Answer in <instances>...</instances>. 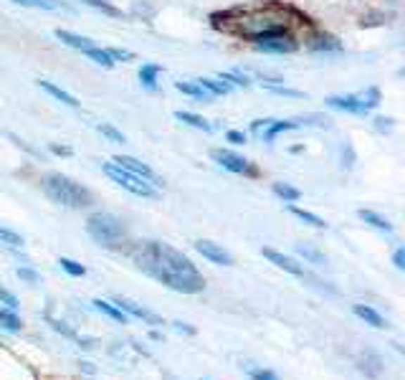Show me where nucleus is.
<instances>
[{
    "label": "nucleus",
    "mask_w": 405,
    "mask_h": 380,
    "mask_svg": "<svg viewBox=\"0 0 405 380\" xmlns=\"http://www.w3.org/2000/svg\"><path fill=\"white\" fill-rule=\"evenodd\" d=\"M132 259L147 277H152L155 281L170 286L175 291L195 294V291L205 289V279L200 277L195 264L185 253L167 246V243H158V241L139 243L132 251Z\"/></svg>",
    "instance_id": "nucleus-1"
},
{
    "label": "nucleus",
    "mask_w": 405,
    "mask_h": 380,
    "mask_svg": "<svg viewBox=\"0 0 405 380\" xmlns=\"http://www.w3.org/2000/svg\"><path fill=\"white\" fill-rule=\"evenodd\" d=\"M291 23H294V13H291L289 8L266 6V8H253V11L228 15L221 23V28L238 38L259 41V38L271 36V33L291 31Z\"/></svg>",
    "instance_id": "nucleus-2"
},
{
    "label": "nucleus",
    "mask_w": 405,
    "mask_h": 380,
    "mask_svg": "<svg viewBox=\"0 0 405 380\" xmlns=\"http://www.w3.org/2000/svg\"><path fill=\"white\" fill-rule=\"evenodd\" d=\"M41 188L44 193L58 205H66V208H86L91 205V193H89L84 185H79L71 177L61 175V172H51L41 180Z\"/></svg>",
    "instance_id": "nucleus-3"
},
{
    "label": "nucleus",
    "mask_w": 405,
    "mask_h": 380,
    "mask_svg": "<svg viewBox=\"0 0 405 380\" xmlns=\"http://www.w3.org/2000/svg\"><path fill=\"white\" fill-rule=\"evenodd\" d=\"M86 231L89 236L101 243V246H120L122 241H124V226L117 215L112 213H94L86 218Z\"/></svg>",
    "instance_id": "nucleus-4"
},
{
    "label": "nucleus",
    "mask_w": 405,
    "mask_h": 380,
    "mask_svg": "<svg viewBox=\"0 0 405 380\" xmlns=\"http://www.w3.org/2000/svg\"><path fill=\"white\" fill-rule=\"evenodd\" d=\"M104 172H107V175L112 177L117 185H122L124 190H129L132 196H139V198H155V196H158V188H155V185H150L147 180H142V177L132 175V172L122 170L120 165L107 163V165H104Z\"/></svg>",
    "instance_id": "nucleus-5"
},
{
    "label": "nucleus",
    "mask_w": 405,
    "mask_h": 380,
    "mask_svg": "<svg viewBox=\"0 0 405 380\" xmlns=\"http://www.w3.org/2000/svg\"><path fill=\"white\" fill-rule=\"evenodd\" d=\"M253 46L259 51H264V53H294L299 49V41L291 31H281L253 41Z\"/></svg>",
    "instance_id": "nucleus-6"
},
{
    "label": "nucleus",
    "mask_w": 405,
    "mask_h": 380,
    "mask_svg": "<svg viewBox=\"0 0 405 380\" xmlns=\"http://www.w3.org/2000/svg\"><path fill=\"white\" fill-rule=\"evenodd\" d=\"M210 158L221 165V167L236 172V175H256V167H253L246 158H240V155H236V152H231V150H213L210 152Z\"/></svg>",
    "instance_id": "nucleus-7"
},
{
    "label": "nucleus",
    "mask_w": 405,
    "mask_h": 380,
    "mask_svg": "<svg viewBox=\"0 0 405 380\" xmlns=\"http://www.w3.org/2000/svg\"><path fill=\"white\" fill-rule=\"evenodd\" d=\"M114 165H120L122 170H127V172H132V175H137V177H142V180H147L150 185H155V188H160V177L155 175V170H152L150 165H145L142 160H137V158H129V155H117V158L112 160Z\"/></svg>",
    "instance_id": "nucleus-8"
},
{
    "label": "nucleus",
    "mask_w": 405,
    "mask_h": 380,
    "mask_svg": "<svg viewBox=\"0 0 405 380\" xmlns=\"http://www.w3.org/2000/svg\"><path fill=\"white\" fill-rule=\"evenodd\" d=\"M327 107L332 109H342V112H349V114H367L370 109L365 107L360 94H342V96H329L327 99Z\"/></svg>",
    "instance_id": "nucleus-9"
},
{
    "label": "nucleus",
    "mask_w": 405,
    "mask_h": 380,
    "mask_svg": "<svg viewBox=\"0 0 405 380\" xmlns=\"http://www.w3.org/2000/svg\"><path fill=\"white\" fill-rule=\"evenodd\" d=\"M195 251L202 253L208 261H213V264H221V266H231L233 264V259H231V253L223 251L218 243H213V241H198L195 243Z\"/></svg>",
    "instance_id": "nucleus-10"
},
{
    "label": "nucleus",
    "mask_w": 405,
    "mask_h": 380,
    "mask_svg": "<svg viewBox=\"0 0 405 380\" xmlns=\"http://www.w3.org/2000/svg\"><path fill=\"white\" fill-rule=\"evenodd\" d=\"M264 256L271 261L274 266H278V269H284V272L294 274V277H304V266L297 264L294 259H289V256H284V253L274 251V248H264Z\"/></svg>",
    "instance_id": "nucleus-11"
},
{
    "label": "nucleus",
    "mask_w": 405,
    "mask_h": 380,
    "mask_svg": "<svg viewBox=\"0 0 405 380\" xmlns=\"http://www.w3.org/2000/svg\"><path fill=\"white\" fill-rule=\"evenodd\" d=\"M114 304L120 307L122 312H129L132 317H137V319H145V322H150V324H160V319L152 312H147V310H142L139 304H134V302H129V299H124V297H117L114 299Z\"/></svg>",
    "instance_id": "nucleus-12"
},
{
    "label": "nucleus",
    "mask_w": 405,
    "mask_h": 380,
    "mask_svg": "<svg viewBox=\"0 0 405 380\" xmlns=\"http://www.w3.org/2000/svg\"><path fill=\"white\" fill-rule=\"evenodd\" d=\"M38 87L44 89V91H49L53 99H58L61 104H66V107H79V101H76V96H71L66 89H61V87H56V84H51V82H46V79H41L38 82Z\"/></svg>",
    "instance_id": "nucleus-13"
},
{
    "label": "nucleus",
    "mask_w": 405,
    "mask_h": 380,
    "mask_svg": "<svg viewBox=\"0 0 405 380\" xmlns=\"http://www.w3.org/2000/svg\"><path fill=\"white\" fill-rule=\"evenodd\" d=\"M307 46H309L311 51H340L342 49L340 41H337L335 36H329V33H314Z\"/></svg>",
    "instance_id": "nucleus-14"
},
{
    "label": "nucleus",
    "mask_w": 405,
    "mask_h": 380,
    "mask_svg": "<svg viewBox=\"0 0 405 380\" xmlns=\"http://www.w3.org/2000/svg\"><path fill=\"white\" fill-rule=\"evenodd\" d=\"M56 38L61 41V44L71 46V49H79V51H86L91 49V38H84V36H76V33L71 31H63V28H56Z\"/></svg>",
    "instance_id": "nucleus-15"
},
{
    "label": "nucleus",
    "mask_w": 405,
    "mask_h": 380,
    "mask_svg": "<svg viewBox=\"0 0 405 380\" xmlns=\"http://www.w3.org/2000/svg\"><path fill=\"white\" fill-rule=\"evenodd\" d=\"M297 127H302V125H299V120H284V122L271 120V125L266 127L261 137H264V142H274V139H276V134L286 132V129H297Z\"/></svg>",
    "instance_id": "nucleus-16"
},
{
    "label": "nucleus",
    "mask_w": 405,
    "mask_h": 380,
    "mask_svg": "<svg viewBox=\"0 0 405 380\" xmlns=\"http://www.w3.org/2000/svg\"><path fill=\"white\" fill-rule=\"evenodd\" d=\"M198 84H200L205 91H208L210 96H226L228 91H231V87H228L226 82H221L218 76L215 79H208V76H202V79H198Z\"/></svg>",
    "instance_id": "nucleus-17"
},
{
    "label": "nucleus",
    "mask_w": 405,
    "mask_h": 380,
    "mask_svg": "<svg viewBox=\"0 0 405 380\" xmlns=\"http://www.w3.org/2000/svg\"><path fill=\"white\" fill-rule=\"evenodd\" d=\"M175 120L185 122V125L195 127V129H202V132H213V125L208 120H202L200 114H193V112H175Z\"/></svg>",
    "instance_id": "nucleus-18"
},
{
    "label": "nucleus",
    "mask_w": 405,
    "mask_h": 380,
    "mask_svg": "<svg viewBox=\"0 0 405 380\" xmlns=\"http://www.w3.org/2000/svg\"><path fill=\"white\" fill-rule=\"evenodd\" d=\"M354 315L360 317V319H365L367 324H373V327L382 329L385 327V319L378 315V312L373 310V307H365V304H354Z\"/></svg>",
    "instance_id": "nucleus-19"
},
{
    "label": "nucleus",
    "mask_w": 405,
    "mask_h": 380,
    "mask_svg": "<svg viewBox=\"0 0 405 380\" xmlns=\"http://www.w3.org/2000/svg\"><path fill=\"white\" fill-rule=\"evenodd\" d=\"M357 215H360L365 223H370L373 228H378V231H385V234H390V231H392L390 221H387V218H382V215H378L375 210H365V208H362V210H357Z\"/></svg>",
    "instance_id": "nucleus-20"
},
{
    "label": "nucleus",
    "mask_w": 405,
    "mask_h": 380,
    "mask_svg": "<svg viewBox=\"0 0 405 380\" xmlns=\"http://www.w3.org/2000/svg\"><path fill=\"white\" fill-rule=\"evenodd\" d=\"M158 74H160V66H155V63H145L142 69H139V84L145 89H158Z\"/></svg>",
    "instance_id": "nucleus-21"
},
{
    "label": "nucleus",
    "mask_w": 405,
    "mask_h": 380,
    "mask_svg": "<svg viewBox=\"0 0 405 380\" xmlns=\"http://www.w3.org/2000/svg\"><path fill=\"white\" fill-rule=\"evenodd\" d=\"M175 89H177V91H183V94H188V96H195V99H205V101L213 99V96H210L198 82L195 84H193V82H177Z\"/></svg>",
    "instance_id": "nucleus-22"
},
{
    "label": "nucleus",
    "mask_w": 405,
    "mask_h": 380,
    "mask_svg": "<svg viewBox=\"0 0 405 380\" xmlns=\"http://www.w3.org/2000/svg\"><path fill=\"white\" fill-rule=\"evenodd\" d=\"M94 307H96L99 312H104L107 317H112L114 322H122V324L127 322V315H124V312H122L120 307H114V304L104 302V299H94Z\"/></svg>",
    "instance_id": "nucleus-23"
},
{
    "label": "nucleus",
    "mask_w": 405,
    "mask_h": 380,
    "mask_svg": "<svg viewBox=\"0 0 405 380\" xmlns=\"http://www.w3.org/2000/svg\"><path fill=\"white\" fill-rule=\"evenodd\" d=\"M82 53H86L91 61L99 63V66H104V69H112V66H114V61H112V56L107 53V49H96V46H91V49L82 51Z\"/></svg>",
    "instance_id": "nucleus-24"
},
{
    "label": "nucleus",
    "mask_w": 405,
    "mask_h": 380,
    "mask_svg": "<svg viewBox=\"0 0 405 380\" xmlns=\"http://www.w3.org/2000/svg\"><path fill=\"white\" fill-rule=\"evenodd\" d=\"M218 79L221 82H226L228 87H251V82H248V76L246 74H240V71H221L218 74Z\"/></svg>",
    "instance_id": "nucleus-25"
},
{
    "label": "nucleus",
    "mask_w": 405,
    "mask_h": 380,
    "mask_svg": "<svg viewBox=\"0 0 405 380\" xmlns=\"http://www.w3.org/2000/svg\"><path fill=\"white\" fill-rule=\"evenodd\" d=\"M291 213L297 215L299 221H304V223H309V226H314V228H324L327 223L319 218V215H314V213H309V210H302V208H297V205H291Z\"/></svg>",
    "instance_id": "nucleus-26"
},
{
    "label": "nucleus",
    "mask_w": 405,
    "mask_h": 380,
    "mask_svg": "<svg viewBox=\"0 0 405 380\" xmlns=\"http://www.w3.org/2000/svg\"><path fill=\"white\" fill-rule=\"evenodd\" d=\"M15 6H25V8H41V11H56L58 0H11Z\"/></svg>",
    "instance_id": "nucleus-27"
},
{
    "label": "nucleus",
    "mask_w": 405,
    "mask_h": 380,
    "mask_svg": "<svg viewBox=\"0 0 405 380\" xmlns=\"http://www.w3.org/2000/svg\"><path fill=\"white\" fill-rule=\"evenodd\" d=\"M89 8H94V11H101V13H107V15H112V18H120L122 15V11L120 8H114V6H109L107 0H84Z\"/></svg>",
    "instance_id": "nucleus-28"
},
{
    "label": "nucleus",
    "mask_w": 405,
    "mask_h": 380,
    "mask_svg": "<svg viewBox=\"0 0 405 380\" xmlns=\"http://www.w3.org/2000/svg\"><path fill=\"white\" fill-rule=\"evenodd\" d=\"M274 193H276L278 198H284V201H299V198H302V193H299L297 188H291V185L286 183H274Z\"/></svg>",
    "instance_id": "nucleus-29"
},
{
    "label": "nucleus",
    "mask_w": 405,
    "mask_h": 380,
    "mask_svg": "<svg viewBox=\"0 0 405 380\" xmlns=\"http://www.w3.org/2000/svg\"><path fill=\"white\" fill-rule=\"evenodd\" d=\"M0 243H6V246L11 248H18L23 246V236H18L15 231H11V228H0Z\"/></svg>",
    "instance_id": "nucleus-30"
},
{
    "label": "nucleus",
    "mask_w": 405,
    "mask_h": 380,
    "mask_svg": "<svg viewBox=\"0 0 405 380\" xmlns=\"http://www.w3.org/2000/svg\"><path fill=\"white\" fill-rule=\"evenodd\" d=\"M0 324L6 329H11V332H15V329H20V319L13 312L8 310H0Z\"/></svg>",
    "instance_id": "nucleus-31"
},
{
    "label": "nucleus",
    "mask_w": 405,
    "mask_h": 380,
    "mask_svg": "<svg viewBox=\"0 0 405 380\" xmlns=\"http://www.w3.org/2000/svg\"><path fill=\"white\" fill-rule=\"evenodd\" d=\"M362 101H365V107L367 109H375L380 104V89H375V87H370V89H365L362 91Z\"/></svg>",
    "instance_id": "nucleus-32"
},
{
    "label": "nucleus",
    "mask_w": 405,
    "mask_h": 380,
    "mask_svg": "<svg viewBox=\"0 0 405 380\" xmlns=\"http://www.w3.org/2000/svg\"><path fill=\"white\" fill-rule=\"evenodd\" d=\"M297 251L302 253V256H304L307 261H311V264H316V266L324 264V256H322L319 251H314V248H309V246H297Z\"/></svg>",
    "instance_id": "nucleus-33"
},
{
    "label": "nucleus",
    "mask_w": 405,
    "mask_h": 380,
    "mask_svg": "<svg viewBox=\"0 0 405 380\" xmlns=\"http://www.w3.org/2000/svg\"><path fill=\"white\" fill-rule=\"evenodd\" d=\"M58 264H61L63 272H69L71 277H84V274H86V269H84L82 264H76V261H71V259H61Z\"/></svg>",
    "instance_id": "nucleus-34"
},
{
    "label": "nucleus",
    "mask_w": 405,
    "mask_h": 380,
    "mask_svg": "<svg viewBox=\"0 0 405 380\" xmlns=\"http://www.w3.org/2000/svg\"><path fill=\"white\" fill-rule=\"evenodd\" d=\"M96 129H99V132L104 134V137L112 139V142H124V134H122L120 129H114L112 125H99Z\"/></svg>",
    "instance_id": "nucleus-35"
},
{
    "label": "nucleus",
    "mask_w": 405,
    "mask_h": 380,
    "mask_svg": "<svg viewBox=\"0 0 405 380\" xmlns=\"http://www.w3.org/2000/svg\"><path fill=\"white\" fill-rule=\"evenodd\" d=\"M107 53L112 56L114 63H117V61H132V58H134L132 51H124V49H107Z\"/></svg>",
    "instance_id": "nucleus-36"
},
{
    "label": "nucleus",
    "mask_w": 405,
    "mask_h": 380,
    "mask_svg": "<svg viewBox=\"0 0 405 380\" xmlns=\"http://www.w3.org/2000/svg\"><path fill=\"white\" fill-rule=\"evenodd\" d=\"M266 89H271L274 94H284V96H304L302 91L297 89H289V87H281V84H264Z\"/></svg>",
    "instance_id": "nucleus-37"
},
{
    "label": "nucleus",
    "mask_w": 405,
    "mask_h": 380,
    "mask_svg": "<svg viewBox=\"0 0 405 380\" xmlns=\"http://www.w3.org/2000/svg\"><path fill=\"white\" fill-rule=\"evenodd\" d=\"M226 139H228V142H233V145H243L248 137H246V132H240V129H228Z\"/></svg>",
    "instance_id": "nucleus-38"
},
{
    "label": "nucleus",
    "mask_w": 405,
    "mask_h": 380,
    "mask_svg": "<svg viewBox=\"0 0 405 380\" xmlns=\"http://www.w3.org/2000/svg\"><path fill=\"white\" fill-rule=\"evenodd\" d=\"M0 299H3V302H6L8 307H11V310H15V307H18V299L13 297L11 291H6V289H3V286H0Z\"/></svg>",
    "instance_id": "nucleus-39"
},
{
    "label": "nucleus",
    "mask_w": 405,
    "mask_h": 380,
    "mask_svg": "<svg viewBox=\"0 0 405 380\" xmlns=\"http://www.w3.org/2000/svg\"><path fill=\"white\" fill-rule=\"evenodd\" d=\"M375 127H378L380 132H390L392 120H390V117H378V120H375Z\"/></svg>",
    "instance_id": "nucleus-40"
},
{
    "label": "nucleus",
    "mask_w": 405,
    "mask_h": 380,
    "mask_svg": "<svg viewBox=\"0 0 405 380\" xmlns=\"http://www.w3.org/2000/svg\"><path fill=\"white\" fill-rule=\"evenodd\" d=\"M269 125H271V120H256V122L251 125V132L259 134V137H261V134H264V129H266Z\"/></svg>",
    "instance_id": "nucleus-41"
},
{
    "label": "nucleus",
    "mask_w": 405,
    "mask_h": 380,
    "mask_svg": "<svg viewBox=\"0 0 405 380\" xmlns=\"http://www.w3.org/2000/svg\"><path fill=\"white\" fill-rule=\"evenodd\" d=\"M251 378L253 380H276V375L269 373V370H251Z\"/></svg>",
    "instance_id": "nucleus-42"
},
{
    "label": "nucleus",
    "mask_w": 405,
    "mask_h": 380,
    "mask_svg": "<svg viewBox=\"0 0 405 380\" xmlns=\"http://www.w3.org/2000/svg\"><path fill=\"white\" fill-rule=\"evenodd\" d=\"M18 277L25 279V281H31V284H36L38 281V274L31 272V269H18Z\"/></svg>",
    "instance_id": "nucleus-43"
},
{
    "label": "nucleus",
    "mask_w": 405,
    "mask_h": 380,
    "mask_svg": "<svg viewBox=\"0 0 405 380\" xmlns=\"http://www.w3.org/2000/svg\"><path fill=\"white\" fill-rule=\"evenodd\" d=\"M392 261H395V266H398V269H405V251H403V248H398V251H395Z\"/></svg>",
    "instance_id": "nucleus-44"
},
{
    "label": "nucleus",
    "mask_w": 405,
    "mask_h": 380,
    "mask_svg": "<svg viewBox=\"0 0 405 380\" xmlns=\"http://www.w3.org/2000/svg\"><path fill=\"white\" fill-rule=\"evenodd\" d=\"M51 150L56 152V155H71V150H69V147H58V145H53V147H51Z\"/></svg>",
    "instance_id": "nucleus-45"
}]
</instances>
